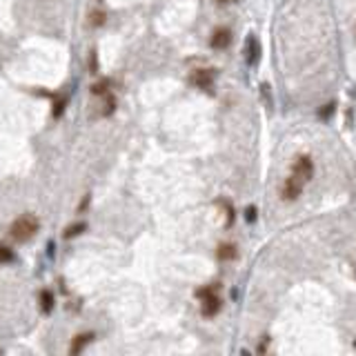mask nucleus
<instances>
[{
  "mask_svg": "<svg viewBox=\"0 0 356 356\" xmlns=\"http://www.w3.org/2000/svg\"><path fill=\"white\" fill-rule=\"evenodd\" d=\"M196 298L200 301V312H203V316H207V318L216 316L218 312L222 310V301H221V296L216 294V285H205V287H198L196 289Z\"/></svg>",
  "mask_w": 356,
  "mask_h": 356,
  "instance_id": "1",
  "label": "nucleus"
},
{
  "mask_svg": "<svg viewBox=\"0 0 356 356\" xmlns=\"http://www.w3.org/2000/svg\"><path fill=\"white\" fill-rule=\"evenodd\" d=\"M209 44H212V49H225L231 44V29L229 27H218V29H214L212 38H209Z\"/></svg>",
  "mask_w": 356,
  "mask_h": 356,
  "instance_id": "6",
  "label": "nucleus"
},
{
  "mask_svg": "<svg viewBox=\"0 0 356 356\" xmlns=\"http://www.w3.org/2000/svg\"><path fill=\"white\" fill-rule=\"evenodd\" d=\"M109 85H111V83H109L107 78H105V80H100V83H96V85L91 87V93H93V96H102V93H107Z\"/></svg>",
  "mask_w": 356,
  "mask_h": 356,
  "instance_id": "13",
  "label": "nucleus"
},
{
  "mask_svg": "<svg viewBox=\"0 0 356 356\" xmlns=\"http://www.w3.org/2000/svg\"><path fill=\"white\" fill-rule=\"evenodd\" d=\"M91 338H93V334H78V336L74 338V343H71V354H78L87 343H91Z\"/></svg>",
  "mask_w": 356,
  "mask_h": 356,
  "instance_id": "9",
  "label": "nucleus"
},
{
  "mask_svg": "<svg viewBox=\"0 0 356 356\" xmlns=\"http://www.w3.org/2000/svg\"><path fill=\"white\" fill-rule=\"evenodd\" d=\"M245 218H247V222L256 221V207H254V205H249V207L245 209Z\"/></svg>",
  "mask_w": 356,
  "mask_h": 356,
  "instance_id": "18",
  "label": "nucleus"
},
{
  "mask_svg": "<svg viewBox=\"0 0 356 356\" xmlns=\"http://www.w3.org/2000/svg\"><path fill=\"white\" fill-rule=\"evenodd\" d=\"M334 109H336V102H327V105H323V109L318 111L320 118H329V116L334 114Z\"/></svg>",
  "mask_w": 356,
  "mask_h": 356,
  "instance_id": "16",
  "label": "nucleus"
},
{
  "mask_svg": "<svg viewBox=\"0 0 356 356\" xmlns=\"http://www.w3.org/2000/svg\"><path fill=\"white\" fill-rule=\"evenodd\" d=\"M40 303H43V312L44 314H49L53 307V294L49 292V289H44V292H40Z\"/></svg>",
  "mask_w": 356,
  "mask_h": 356,
  "instance_id": "10",
  "label": "nucleus"
},
{
  "mask_svg": "<svg viewBox=\"0 0 356 356\" xmlns=\"http://www.w3.org/2000/svg\"><path fill=\"white\" fill-rule=\"evenodd\" d=\"M292 174H296L298 178H303V180H310L312 176H314V163H312L310 156H296V160H294L292 165Z\"/></svg>",
  "mask_w": 356,
  "mask_h": 356,
  "instance_id": "5",
  "label": "nucleus"
},
{
  "mask_svg": "<svg viewBox=\"0 0 356 356\" xmlns=\"http://www.w3.org/2000/svg\"><path fill=\"white\" fill-rule=\"evenodd\" d=\"M114 109H116V100H114V96H109L105 102V109H102V116H109Z\"/></svg>",
  "mask_w": 356,
  "mask_h": 356,
  "instance_id": "17",
  "label": "nucleus"
},
{
  "mask_svg": "<svg viewBox=\"0 0 356 356\" xmlns=\"http://www.w3.org/2000/svg\"><path fill=\"white\" fill-rule=\"evenodd\" d=\"M238 256V252H236V245L231 243H221L216 249V258L218 261H234V258Z\"/></svg>",
  "mask_w": 356,
  "mask_h": 356,
  "instance_id": "8",
  "label": "nucleus"
},
{
  "mask_svg": "<svg viewBox=\"0 0 356 356\" xmlns=\"http://www.w3.org/2000/svg\"><path fill=\"white\" fill-rule=\"evenodd\" d=\"M89 22H91V27H102V25H105V13H102V11H93L91 13V20H89Z\"/></svg>",
  "mask_w": 356,
  "mask_h": 356,
  "instance_id": "15",
  "label": "nucleus"
},
{
  "mask_svg": "<svg viewBox=\"0 0 356 356\" xmlns=\"http://www.w3.org/2000/svg\"><path fill=\"white\" fill-rule=\"evenodd\" d=\"M87 229V225H85V222H76V225H69L65 229V238H74V236H78L80 231H85Z\"/></svg>",
  "mask_w": 356,
  "mask_h": 356,
  "instance_id": "11",
  "label": "nucleus"
},
{
  "mask_svg": "<svg viewBox=\"0 0 356 356\" xmlns=\"http://www.w3.org/2000/svg\"><path fill=\"white\" fill-rule=\"evenodd\" d=\"M38 231V221H36L34 216H29V214H25V216H20L18 221H13L11 225V236L16 240H29L31 236Z\"/></svg>",
  "mask_w": 356,
  "mask_h": 356,
  "instance_id": "2",
  "label": "nucleus"
},
{
  "mask_svg": "<svg viewBox=\"0 0 356 356\" xmlns=\"http://www.w3.org/2000/svg\"><path fill=\"white\" fill-rule=\"evenodd\" d=\"M214 78H216V69H196L194 74L189 76V83L194 85V87L209 91V89L214 87Z\"/></svg>",
  "mask_w": 356,
  "mask_h": 356,
  "instance_id": "4",
  "label": "nucleus"
},
{
  "mask_svg": "<svg viewBox=\"0 0 356 356\" xmlns=\"http://www.w3.org/2000/svg\"><path fill=\"white\" fill-rule=\"evenodd\" d=\"M245 53H247V65L254 67L258 62V58H261V43H258L254 36H249L247 38V44H245Z\"/></svg>",
  "mask_w": 356,
  "mask_h": 356,
  "instance_id": "7",
  "label": "nucleus"
},
{
  "mask_svg": "<svg viewBox=\"0 0 356 356\" xmlns=\"http://www.w3.org/2000/svg\"><path fill=\"white\" fill-rule=\"evenodd\" d=\"M65 102H67L65 98H60V100L56 102V109H53V118H58V116H60L62 111H65Z\"/></svg>",
  "mask_w": 356,
  "mask_h": 356,
  "instance_id": "19",
  "label": "nucleus"
},
{
  "mask_svg": "<svg viewBox=\"0 0 356 356\" xmlns=\"http://www.w3.org/2000/svg\"><path fill=\"white\" fill-rule=\"evenodd\" d=\"M218 2H221V4H225V2H229V0H218Z\"/></svg>",
  "mask_w": 356,
  "mask_h": 356,
  "instance_id": "20",
  "label": "nucleus"
},
{
  "mask_svg": "<svg viewBox=\"0 0 356 356\" xmlns=\"http://www.w3.org/2000/svg\"><path fill=\"white\" fill-rule=\"evenodd\" d=\"M13 249H9L7 245H0V265H4V263H11L13 261Z\"/></svg>",
  "mask_w": 356,
  "mask_h": 356,
  "instance_id": "12",
  "label": "nucleus"
},
{
  "mask_svg": "<svg viewBox=\"0 0 356 356\" xmlns=\"http://www.w3.org/2000/svg\"><path fill=\"white\" fill-rule=\"evenodd\" d=\"M303 185H305V180H303V178H298L296 174H289L287 180L283 182L280 198H283V200H296L298 196L303 194Z\"/></svg>",
  "mask_w": 356,
  "mask_h": 356,
  "instance_id": "3",
  "label": "nucleus"
},
{
  "mask_svg": "<svg viewBox=\"0 0 356 356\" xmlns=\"http://www.w3.org/2000/svg\"><path fill=\"white\" fill-rule=\"evenodd\" d=\"M218 203L225 207V214H227V222H225V225L229 227L231 222H234V207H231V203H227V200H218Z\"/></svg>",
  "mask_w": 356,
  "mask_h": 356,
  "instance_id": "14",
  "label": "nucleus"
}]
</instances>
